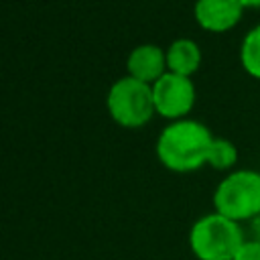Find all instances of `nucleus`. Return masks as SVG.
I'll list each match as a JSON object with an SVG mask.
<instances>
[{"instance_id":"nucleus-10","label":"nucleus","mask_w":260,"mask_h":260,"mask_svg":"<svg viewBox=\"0 0 260 260\" xmlns=\"http://www.w3.org/2000/svg\"><path fill=\"white\" fill-rule=\"evenodd\" d=\"M236 162H238V146L230 138L215 136L211 140V146L207 152V167L221 171L225 175V173L234 171Z\"/></svg>"},{"instance_id":"nucleus-6","label":"nucleus","mask_w":260,"mask_h":260,"mask_svg":"<svg viewBox=\"0 0 260 260\" xmlns=\"http://www.w3.org/2000/svg\"><path fill=\"white\" fill-rule=\"evenodd\" d=\"M246 8L240 0H195L193 18L197 26L211 35L234 30L244 18Z\"/></svg>"},{"instance_id":"nucleus-9","label":"nucleus","mask_w":260,"mask_h":260,"mask_svg":"<svg viewBox=\"0 0 260 260\" xmlns=\"http://www.w3.org/2000/svg\"><path fill=\"white\" fill-rule=\"evenodd\" d=\"M240 65L246 75L260 81V22L254 24L240 43Z\"/></svg>"},{"instance_id":"nucleus-2","label":"nucleus","mask_w":260,"mask_h":260,"mask_svg":"<svg viewBox=\"0 0 260 260\" xmlns=\"http://www.w3.org/2000/svg\"><path fill=\"white\" fill-rule=\"evenodd\" d=\"M246 240L242 223L209 211L189 228V250L197 260H234L240 244Z\"/></svg>"},{"instance_id":"nucleus-11","label":"nucleus","mask_w":260,"mask_h":260,"mask_svg":"<svg viewBox=\"0 0 260 260\" xmlns=\"http://www.w3.org/2000/svg\"><path fill=\"white\" fill-rule=\"evenodd\" d=\"M234 260H260V238H246L234 254Z\"/></svg>"},{"instance_id":"nucleus-8","label":"nucleus","mask_w":260,"mask_h":260,"mask_svg":"<svg viewBox=\"0 0 260 260\" xmlns=\"http://www.w3.org/2000/svg\"><path fill=\"white\" fill-rule=\"evenodd\" d=\"M165 53H167V71L183 77H193L203 63V51L199 43L189 37H179L171 41Z\"/></svg>"},{"instance_id":"nucleus-1","label":"nucleus","mask_w":260,"mask_h":260,"mask_svg":"<svg viewBox=\"0 0 260 260\" xmlns=\"http://www.w3.org/2000/svg\"><path fill=\"white\" fill-rule=\"evenodd\" d=\"M213 132L195 118L167 122L156 136L154 154L158 162L171 173H195L207 167V152Z\"/></svg>"},{"instance_id":"nucleus-4","label":"nucleus","mask_w":260,"mask_h":260,"mask_svg":"<svg viewBox=\"0 0 260 260\" xmlns=\"http://www.w3.org/2000/svg\"><path fill=\"white\" fill-rule=\"evenodd\" d=\"M106 110L110 118L122 128H142L154 116L152 85L142 83L130 75L116 79L106 93Z\"/></svg>"},{"instance_id":"nucleus-3","label":"nucleus","mask_w":260,"mask_h":260,"mask_svg":"<svg viewBox=\"0 0 260 260\" xmlns=\"http://www.w3.org/2000/svg\"><path fill=\"white\" fill-rule=\"evenodd\" d=\"M213 211L244 223L260 215V171L234 169L213 189Z\"/></svg>"},{"instance_id":"nucleus-5","label":"nucleus","mask_w":260,"mask_h":260,"mask_svg":"<svg viewBox=\"0 0 260 260\" xmlns=\"http://www.w3.org/2000/svg\"><path fill=\"white\" fill-rule=\"evenodd\" d=\"M152 100L156 116L165 118L167 122L189 118L197 100L193 77H183L167 71L158 81L152 83Z\"/></svg>"},{"instance_id":"nucleus-7","label":"nucleus","mask_w":260,"mask_h":260,"mask_svg":"<svg viewBox=\"0 0 260 260\" xmlns=\"http://www.w3.org/2000/svg\"><path fill=\"white\" fill-rule=\"evenodd\" d=\"M167 73V53L160 45H136L126 57V75L152 85Z\"/></svg>"},{"instance_id":"nucleus-12","label":"nucleus","mask_w":260,"mask_h":260,"mask_svg":"<svg viewBox=\"0 0 260 260\" xmlns=\"http://www.w3.org/2000/svg\"><path fill=\"white\" fill-rule=\"evenodd\" d=\"M242 6L248 10V8H260V0H240Z\"/></svg>"}]
</instances>
